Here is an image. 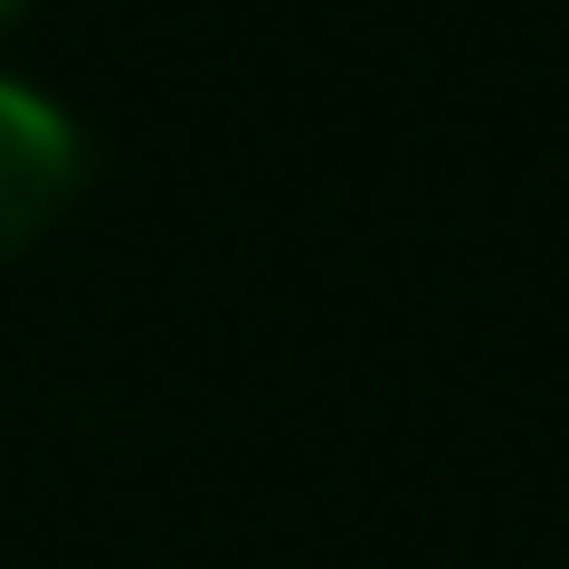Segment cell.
I'll return each mask as SVG.
<instances>
[{"mask_svg":"<svg viewBox=\"0 0 569 569\" xmlns=\"http://www.w3.org/2000/svg\"><path fill=\"white\" fill-rule=\"evenodd\" d=\"M86 181V142L48 96H29L20 77H0V257H20L58 228V209Z\"/></svg>","mask_w":569,"mask_h":569,"instance_id":"obj_1","label":"cell"},{"mask_svg":"<svg viewBox=\"0 0 569 569\" xmlns=\"http://www.w3.org/2000/svg\"><path fill=\"white\" fill-rule=\"evenodd\" d=\"M20 10H29V0H0V20H20Z\"/></svg>","mask_w":569,"mask_h":569,"instance_id":"obj_2","label":"cell"}]
</instances>
